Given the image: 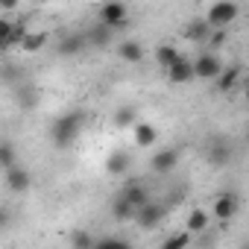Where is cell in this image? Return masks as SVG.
<instances>
[{"mask_svg":"<svg viewBox=\"0 0 249 249\" xmlns=\"http://www.w3.org/2000/svg\"><path fill=\"white\" fill-rule=\"evenodd\" d=\"M82 123H85L82 111H68V114L56 117V120L50 123V141H53V147H56V150H68V147L79 138Z\"/></svg>","mask_w":249,"mask_h":249,"instance_id":"cell-1","label":"cell"},{"mask_svg":"<svg viewBox=\"0 0 249 249\" xmlns=\"http://www.w3.org/2000/svg\"><path fill=\"white\" fill-rule=\"evenodd\" d=\"M226 41H229V30H214V33H211V41H208L211 53H217V50H220Z\"/></svg>","mask_w":249,"mask_h":249,"instance_id":"cell-28","label":"cell"},{"mask_svg":"<svg viewBox=\"0 0 249 249\" xmlns=\"http://www.w3.org/2000/svg\"><path fill=\"white\" fill-rule=\"evenodd\" d=\"M129 170H132V156L129 153H123V150L108 153V159H106V173L108 176H126Z\"/></svg>","mask_w":249,"mask_h":249,"instance_id":"cell-14","label":"cell"},{"mask_svg":"<svg viewBox=\"0 0 249 249\" xmlns=\"http://www.w3.org/2000/svg\"><path fill=\"white\" fill-rule=\"evenodd\" d=\"M164 76H167V82H173V85H188V82H194V79H196V73H194V59L182 56Z\"/></svg>","mask_w":249,"mask_h":249,"instance_id":"cell-12","label":"cell"},{"mask_svg":"<svg viewBox=\"0 0 249 249\" xmlns=\"http://www.w3.org/2000/svg\"><path fill=\"white\" fill-rule=\"evenodd\" d=\"M0 167H3V173H9V170L18 167V161H15V147H12L9 141H3V147H0Z\"/></svg>","mask_w":249,"mask_h":249,"instance_id":"cell-26","label":"cell"},{"mask_svg":"<svg viewBox=\"0 0 249 249\" xmlns=\"http://www.w3.org/2000/svg\"><path fill=\"white\" fill-rule=\"evenodd\" d=\"M85 41H88V47H97V50L111 47V41H114V30L97 21V24H91V27L85 30Z\"/></svg>","mask_w":249,"mask_h":249,"instance_id":"cell-11","label":"cell"},{"mask_svg":"<svg viewBox=\"0 0 249 249\" xmlns=\"http://www.w3.org/2000/svg\"><path fill=\"white\" fill-rule=\"evenodd\" d=\"M3 182H6V188L12 191V194H27L30 188H33V176H30V170L27 167H15V170H9L6 176H3Z\"/></svg>","mask_w":249,"mask_h":249,"instance_id":"cell-13","label":"cell"},{"mask_svg":"<svg viewBox=\"0 0 249 249\" xmlns=\"http://www.w3.org/2000/svg\"><path fill=\"white\" fill-rule=\"evenodd\" d=\"M179 59H182V53H179L176 44H159V47H156V65H159L164 73H167Z\"/></svg>","mask_w":249,"mask_h":249,"instance_id":"cell-20","label":"cell"},{"mask_svg":"<svg viewBox=\"0 0 249 249\" xmlns=\"http://www.w3.org/2000/svg\"><path fill=\"white\" fill-rule=\"evenodd\" d=\"M191 240H194V234H191V231H176V234L164 237L159 249H188V246H191Z\"/></svg>","mask_w":249,"mask_h":249,"instance_id":"cell-25","label":"cell"},{"mask_svg":"<svg viewBox=\"0 0 249 249\" xmlns=\"http://www.w3.org/2000/svg\"><path fill=\"white\" fill-rule=\"evenodd\" d=\"M135 214H138V208L123 196V194H117V199L111 202V217L117 220V223H129V220H135Z\"/></svg>","mask_w":249,"mask_h":249,"instance_id":"cell-21","label":"cell"},{"mask_svg":"<svg viewBox=\"0 0 249 249\" xmlns=\"http://www.w3.org/2000/svg\"><path fill=\"white\" fill-rule=\"evenodd\" d=\"M208 226H211V214H208L205 208H191V211H188V217H185V231L202 234Z\"/></svg>","mask_w":249,"mask_h":249,"instance_id":"cell-19","label":"cell"},{"mask_svg":"<svg viewBox=\"0 0 249 249\" xmlns=\"http://www.w3.org/2000/svg\"><path fill=\"white\" fill-rule=\"evenodd\" d=\"M237 208H240V199L226 191V194H217V196H214V202H211V217L220 220V223H229V220H234Z\"/></svg>","mask_w":249,"mask_h":249,"instance_id":"cell-6","label":"cell"},{"mask_svg":"<svg viewBox=\"0 0 249 249\" xmlns=\"http://www.w3.org/2000/svg\"><path fill=\"white\" fill-rule=\"evenodd\" d=\"M117 56L126 62V65H138V62H144V47H141V41H132V38H123V41H117Z\"/></svg>","mask_w":249,"mask_h":249,"instance_id":"cell-16","label":"cell"},{"mask_svg":"<svg viewBox=\"0 0 249 249\" xmlns=\"http://www.w3.org/2000/svg\"><path fill=\"white\" fill-rule=\"evenodd\" d=\"M120 194L126 196V199H129V202H132V205H135L138 211H141L144 205H150V202H153V199H150V188H147V185H144L141 179H129L126 185L120 188Z\"/></svg>","mask_w":249,"mask_h":249,"instance_id":"cell-10","label":"cell"},{"mask_svg":"<svg viewBox=\"0 0 249 249\" xmlns=\"http://www.w3.org/2000/svg\"><path fill=\"white\" fill-rule=\"evenodd\" d=\"M132 135H135V144H138L141 150H150V147H156V141H159V129L153 126V123H147V120H138V123H135Z\"/></svg>","mask_w":249,"mask_h":249,"instance_id":"cell-17","label":"cell"},{"mask_svg":"<svg viewBox=\"0 0 249 249\" xmlns=\"http://www.w3.org/2000/svg\"><path fill=\"white\" fill-rule=\"evenodd\" d=\"M231 159H234V147L226 138H214L208 144V161H211V167H226V164H231Z\"/></svg>","mask_w":249,"mask_h":249,"instance_id":"cell-9","label":"cell"},{"mask_svg":"<svg viewBox=\"0 0 249 249\" xmlns=\"http://www.w3.org/2000/svg\"><path fill=\"white\" fill-rule=\"evenodd\" d=\"M0 9H3V12H15L18 3H15V0H0Z\"/></svg>","mask_w":249,"mask_h":249,"instance_id":"cell-29","label":"cell"},{"mask_svg":"<svg viewBox=\"0 0 249 249\" xmlns=\"http://www.w3.org/2000/svg\"><path fill=\"white\" fill-rule=\"evenodd\" d=\"M97 240H100V237H94V234H91V231H85V229L71 231V249H94V246H97Z\"/></svg>","mask_w":249,"mask_h":249,"instance_id":"cell-24","label":"cell"},{"mask_svg":"<svg viewBox=\"0 0 249 249\" xmlns=\"http://www.w3.org/2000/svg\"><path fill=\"white\" fill-rule=\"evenodd\" d=\"M97 21L111 27L114 33L117 30H126L129 27V6L126 3H117V0H111V3H100L97 6Z\"/></svg>","mask_w":249,"mask_h":249,"instance_id":"cell-2","label":"cell"},{"mask_svg":"<svg viewBox=\"0 0 249 249\" xmlns=\"http://www.w3.org/2000/svg\"><path fill=\"white\" fill-rule=\"evenodd\" d=\"M114 126L117 129H126V126H132L135 129V123H138V108L135 106H120V108H114Z\"/></svg>","mask_w":249,"mask_h":249,"instance_id":"cell-22","label":"cell"},{"mask_svg":"<svg viewBox=\"0 0 249 249\" xmlns=\"http://www.w3.org/2000/svg\"><path fill=\"white\" fill-rule=\"evenodd\" d=\"M164 217H167V205H164V202H150V205H144V208L135 214V223H138L141 229H156V226H161Z\"/></svg>","mask_w":249,"mask_h":249,"instance_id":"cell-8","label":"cell"},{"mask_svg":"<svg viewBox=\"0 0 249 249\" xmlns=\"http://www.w3.org/2000/svg\"><path fill=\"white\" fill-rule=\"evenodd\" d=\"M94 249H132V243L123 237H100Z\"/></svg>","mask_w":249,"mask_h":249,"instance_id":"cell-27","label":"cell"},{"mask_svg":"<svg viewBox=\"0 0 249 249\" xmlns=\"http://www.w3.org/2000/svg\"><path fill=\"white\" fill-rule=\"evenodd\" d=\"M237 79H240V68H237V65H229V68L220 73V79H217L214 85H217V91H220V94H229V91L237 85Z\"/></svg>","mask_w":249,"mask_h":249,"instance_id":"cell-23","label":"cell"},{"mask_svg":"<svg viewBox=\"0 0 249 249\" xmlns=\"http://www.w3.org/2000/svg\"><path fill=\"white\" fill-rule=\"evenodd\" d=\"M176 167H179V150H176V147H161V150H156L153 159H150V170H153L156 176H167V173H173Z\"/></svg>","mask_w":249,"mask_h":249,"instance_id":"cell-5","label":"cell"},{"mask_svg":"<svg viewBox=\"0 0 249 249\" xmlns=\"http://www.w3.org/2000/svg\"><path fill=\"white\" fill-rule=\"evenodd\" d=\"M237 15H240L237 3L220 0V3H211V6L205 9V15H202V18L211 24V30H229V24H234V21H237Z\"/></svg>","mask_w":249,"mask_h":249,"instance_id":"cell-3","label":"cell"},{"mask_svg":"<svg viewBox=\"0 0 249 249\" xmlns=\"http://www.w3.org/2000/svg\"><path fill=\"white\" fill-rule=\"evenodd\" d=\"M47 44H50V33H47V30H30V33H27V38L21 41V47H18V50L33 56V53H41Z\"/></svg>","mask_w":249,"mask_h":249,"instance_id":"cell-18","label":"cell"},{"mask_svg":"<svg viewBox=\"0 0 249 249\" xmlns=\"http://www.w3.org/2000/svg\"><path fill=\"white\" fill-rule=\"evenodd\" d=\"M85 47H88L85 33H71V36H62V38H59L56 53H59V56H79Z\"/></svg>","mask_w":249,"mask_h":249,"instance_id":"cell-15","label":"cell"},{"mask_svg":"<svg viewBox=\"0 0 249 249\" xmlns=\"http://www.w3.org/2000/svg\"><path fill=\"white\" fill-rule=\"evenodd\" d=\"M223 71H226L223 59H220L217 53H211V50H205V53H199V56L194 59V73H196V79H205V82H217Z\"/></svg>","mask_w":249,"mask_h":249,"instance_id":"cell-4","label":"cell"},{"mask_svg":"<svg viewBox=\"0 0 249 249\" xmlns=\"http://www.w3.org/2000/svg\"><path fill=\"white\" fill-rule=\"evenodd\" d=\"M211 33H214V30H211V24H208L205 18H191V21L182 27V38H185L188 44H199V47L211 41Z\"/></svg>","mask_w":249,"mask_h":249,"instance_id":"cell-7","label":"cell"},{"mask_svg":"<svg viewBox=\"0 0 249 249\" xmlns=\"http://www.w3.org/2000/svg\"><path fill=\"white\" fill-rule=\"evenodd\" d=\"M243 100L249 103V82H246V88H243Z\"/></svg>","mask_w":249,"mask_h":249,"instance_id":"cell-30","label":"cell"}]
</instances>
